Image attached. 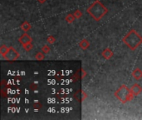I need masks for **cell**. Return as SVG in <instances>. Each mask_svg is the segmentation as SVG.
Here are the masks:
<instances>
[{"instance_id":"1","label":"cell","mask_w":142,"mask_h":120,"mask_svg":"<svg viewBox=\"0 0 142 120\" xmlns=\"http://www.w3.org/2000/svg\"><path fill=\"white\" fill-rule=\"evenodd\" d=\"M122 41L130 50H136L140 45L142 44V37L135 29H131L123 38Z\"/></svg>"},{"instance_id":"2","label":"cell","mask_w":142,"mask_h":120,"mask_svg":"<svg viewBox=\"0 0 142 120\" xmlns=\"http://www.w3.org/2000/svg\"><path fill=\"white\" fill-rule=\"evenodd\" d=\"M87 13L96 21H100L108 13V9L100 1L97 0L87 8Z\"/></svg>"},{"instance_id":"3","label":"cell","mask_w":142,"mask_h":120,"mask_svg":"<svg viewBox=\"0 0 142 120\" xmlns=\"http://www.w3.org/2000/svg\"><path fill=\"white\" fill-rule=\"evenodd\" d=\"M115 97L120 100L122 104H126V102L132 100L135 95L132 94L130 89L126 85H121L118 89L115 92Z\"/></svg>"},{"instance_id":"4","label":"cell","mask_w":142,"mask_h":120,"mask_svg":"<svg viewBox=\"0 0 142 120\" xmlns=\"http://www.w3.org/2000/svg\"><path fill=\"white\" fill-rule=\"evenodd\" d=\"M3 58H4L7 61H15L19 57V54L17 53L15 49L13 48L10 47L8 51L6 53V54L4 56H3Z\"/></svg>"},{"instance_id":"5","label":"cell","mask_w":142,"mask_h":120,"mask_svg":"<svg viewBox=\"0 0 142 120\" xmlns=\"http://www.w3.org/2000/svg\"><path fill=\"white\" fill-rule=\"evenodd\" d=\"M18 42L23 46V45H25V44L32 43V38L28 34L24 33V34H23L22 36L20 37V38L18 39Z\"/></svg>"},{"instance_id":"6","label":"cell","mask_w":142,"mask_h":120,"mask_svg":"<svg viewBox=\"0 0 142 120\" xmlns=\"http://www.w3.org/2000/svg\"><path fill=\"white\" fill-rule=\"evenodd\" d=\"M87 98V94L83 90H79L75 93V98L79 102H83Z\"/></svg>"},{"instance_id":"7","label":"cell","mask_w":142,"mask_h":120,"mask_svg":"<svg viewBox=\"0 0 142 120\" xmlns=\"http://www.w3.org/2000/svg\"><path fill=\"white\" fill-rule=\"evenodd\" d=\"M130 91L132 94H134L135 96H137L140 93H141L142 92V87L138 83H135L132 85V87L130 88Z\"/></svg>"},{"instance_id":"8","label":"cell","mask_w":142,"mask_h":120,"mask_svg":"<svg viewBox=\"0 0 142 120\" xmlns=\"http://www.w3.org/2000/svg\"><path fill=\"white\" fill-rule=\"evenodd\" d=\"M101 55H102V57H103L104 58L106 59H110V58H111V57L113 56V52L111 51V48H106L105 50L101 53Z\"/></svg>"},{"instance_id":"9","label":"cell","mask_w":142,"mask_h":120,"mask_svg":"<svg viewBox=\"0 0 142 120\" xmlns=\"http://www.w3.org/2000/svg\"><path fill=\"white\" fill-rule=\"evenodd\" d=\"M132 77L136 80H139L142 79V70L139 68H136V69L132 72Z\"/></svg>"},{"instance_id":"10","label":"cell","mask_w":142,"mask_h":120,"mask_svg":"<svg viewBox=\"0 0 142 120\" xmlns=\"http://www.w3.org/2000/svg\"><path fill=\"white\" fill-rule=\"evenodd\" d=\"M79 46L81 49L85 50V49H87L90 47V43H89V41L87 40V39H82L79 43Z\"/></svg>"},{"instance_id":"11","label":"cell","mask_w":142,"mask_h":120,"mask_svg":"<svg viewBox=\"0 0 142 120\" xmlns=\"http://www.w3.org/2000/svg\"><path fill=\"white\" fill-rule=\"evenodd\" d=\"M21 28L24 32H27L31 29V24L27 22V21H24V22L21 24Z\"/></svg>"},{"instance_id":"12","label":"cell","mask_w":142,"mask_h":120,"mask_svg":"<svg viewBox=\"0 0 142 120\" xmlns=\"http://www.w3.org/2000/svg\"><path fill=\"white\" fill-rule=\"evenodd\" d=\"M8 49H9V48L7 47L6 45H4V44L1 45V47H0V54H2V56H4L6 54V53L8 51Z\"/></svg>"},{"instance_id":"13","label":"cell","mask_w":142,"mask_h":120,"mask_svg":"<svg viewBox=\"0 0 142 120\" xmlns=\"http://www.w3.org/2000/svg\"><path fill=\"white\" fill-rule=\"evenodd\" d=\"M75 16H74L73 14H68L67 17H66V21L68 23H73V21L75 20Z\"/></svg>"},{"instance_id":"14","label":"cell","mask_w":142,"mask_h":120,"mask_svg":"<svg viewBox=\"0 0 142 120\" xmlns=\"http://www.w3.org/2000/svg\"><path fill=\"white\" fill-rule=\"evenodd\" d=\"M45 54L44 53H37L35 56V58H36L37 61H42V60H43L45 58Z\"/></svg>"},{"instance_id":"15","label":"cell","mask_w":142,"mask_h":120,"mask_svg":"<svg viewBox=\"0 0 142 120\" xmlns=\"http://www.w3.org/2000/svg\"><path fill=\"white\" fill-rule=\"evenodd\" d=\"M33 108H34L36 111L40 110V109L42 108V104H41L40 103H39V102H35V103H33Z\"/></svg>"},{"instance_id":"16","label":"cell","mask_w":142,"mask_h":120,"mask_svg":"<svg viewBox=\"0 0 142 120\" xmlns=\"http://www.w3.org/2000/svg\"><path fill=\"white\" fill-rule=\"evenodd\" d=\"M73 15L75 16L76 19H79V18H81V16H82V12L77 9V10H76V11L73 13Z\"/></svg>"},{"instance_id":"17","label":"cell","mask_w":142,"mask_h":120,"mask_svg":"<svg viewBox=\"0 0 142 120\" xmlns=\"http://www.w3.org/2000/svg\"><path fill=\"white\" fill-rule=\"evenodd\" d=\"M23 48H24V50L27 51V52H29L32 48H33V44H32V43H29L27 44H25L23 45Z\"/></svg>"},{"instance_id":"18","label":"cell","mask_w":142,"mask_h":120,"mask_svg":"<svg viewBox=\"0 0 142 120\" xmlns=\"http://www.w3.org/2000/svg\"><path fill=\"white\" fill-rule=\"evenodd\" d=\"M42 53H44L45 54H47L50 52V47L48 45H44L43 47L42 48Z\"/></svg>"},{"instance_id":"19","label":"cell","mask_w":142,"mask_h":120,"mask_svg":"<svg viewBox=\"0 0 142 120\" xmlns=\"http://www.w3.org/2000/svg\"><path fill=\"white\" fill-rule=\"evenodd\" d=\"M47 41H48V44H53V43H55L56 38L51 35V36H48V37Z\"/></svg>"},{"instance_id":"20","label":"cell","mask_w":142,"mask_h":120,"mask_svg":"<svg viewBox=\"0 0 142 120\" xmlns=\"http://www.w3.org/2000/svg\"><path fill=\"white\" fill-rule=\"evenodd\" d=\"M30 89L32 90H33V91L37 90V83H32L30 85Z\"/></svg>"},{"instance_id":"21","label":"cell","mask_w":142,"mask_h":120,"mask_svg":"<svg viewBox=\"0 0 142 120\" xmlns=\"http://www.w3.org/2000/svg\"><path fill=\"white\" fill-rule=\"evenodd\" d=\"M81 79H83V78L87 75V72L85 71L84 69H82V68H81Z\"/></svg>"},{"instance_id":"22","label":"cell","mask_w":142,"mask_h":120,"mask_svg":"<svg viewBox=\"0 0 142 120\" xmlns=\"http://www.w3.org/2000/svg\"><path fill=\"white\" fill-rule=\"evenodd\" d=\"M37 1L39 2V3H45L47 0H37Z\"/></svg>"}]
</instances>
